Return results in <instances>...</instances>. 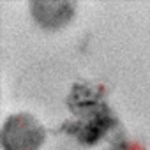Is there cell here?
Instances as JSON below:
<instances>
[{"label":"cell","mask_w":150,"mask_h":150,"mask_svg":"<svg viewBox=\"0 0 150 150\" xmlns=\"http://www.w3.org/2000/svg\"><path fill=\"white\" fill-rule=\"evenodd\" d=\"M71 120L62 124V131L76 138L81 145L92 146L99 143L110 131L118 125L113 108L108 104L103 85L76 83L67 96Z\"/></svg>","instance_id":"6da1fadb"},{"label":"cell","mask_w":150,"mask_h":150,"mask_svg":"<svg viewBox=\"0 0 150 150\" xmlns=\"http://www.w3.org/2000/svg\"><path fill=\"white\" fill-rule=\"evenodd\" d=\"M46 139V129L30 113H14L7 117L2 127L4 150H39Z\"/></svg>","instance_id":"7a4b0ae2"},{"label":"cell","mask_w":150,"mask_h":150,"mask_svg":"<svg viewBox=\"0 0 150 150\" xmlns=\"http://www.w3.org/2000/svg\"><path fill=\"white\" fill-rule=\"evenodd\" d=\"M76 2H69V0L67 2H32L30 9L39 25L55 30L72 20L76 13Z\"/></svg>","instance_id":"3957f363"},{"label":"cell","mask_w":150,"mask_h":150,"mask_svg":"<svg viewBox=\"0 0 150 150\" xmlns=\"http://www.w3.org/2000/svg\"><path fill=\"white\" fill-rule=\"evenodd\" d=\"M106 150H146L143 143L136 141V139H127V138H120L117 141H113Z\"/></svg>","instance_id":"277c9868"}]
</instances>
